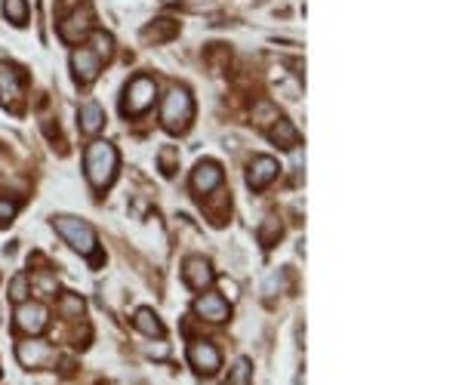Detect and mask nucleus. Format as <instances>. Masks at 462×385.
<instances>
[{
  "instance_id": "obj_1",
  "label": "nucleus",
  "mask_w": 462,
  "mask_h": 385,
  "mask_svg": "<svg viewBox=\"0 0 462 385\" xmlns=\"http://www.w3.org/2000/svg\"><path fill=\"white\" fill-rule=\"evenodd\" d=\"M114 173H118V151L108 142H92L87 148V176L92 182V188H108L114 182Z\"/></svg>"
},
{
  "instance_id": "obj_2",
  "label": "nucleus",
  "mask_w": 462,
  "mask_h": 385,
  "mask_svg": "<svg viewBox=\"0 0 462 385\" xmlns=\"http://www.w3.org/2000/svg\"><path fill=\"white\" fill-rule=\"evenodd\" d=\"M191 118H195V102H191V96L182 87L169 90L167 99H164V111H160L164 130H169V133H185Z\"/></svg>"
},
{
  "instance_id": "obj_3",
  "label": "nucleus",
  "mask_w": 462,
  "mask_h": 385,
  "mask_svg": "<svg viewBox=\"0 0 462 385\" xmlns=\"http://www.w3.org/2000/svg\"><path fill=\"white\" fill-rule=\"evenodd\" d=\"M52 225H56V231L71 244V250L80 253V256H90V253L96 250V231H92L90 222L74 219V216H56Z\"/></svg>"
},
{
  "instance_id": "obj_4",
  "label": "nucleus",
  "mask_w": 462,
  "mask_h": 385,
  "mask_svg": "<svg viewBox=\"0 0 462 385\" xmlns=\"http://www.w3.org/2000/svg\"><path fill=\"white\" fill-rule=\"evenodd\" d=\"M154 96H158V83L151 77H145V74L133 77L127 87V96H123V114H130V118L145 114L154 105Z\"/></svg>"
},
{
  "instance_id": "obj_5",
  "label": "nucleus",
  "mask_w": 462,
  "mask_h": 385,
  "mask_svg": "<svg viewBox=\"0 0 462 385\" xmlns=\"http://www.w3.org/2000/svg\"><path fill=\"white\" fill-rule=\"evenodd\" d=\"M90 28H92V13H90V6H87V4H83V6L77 4L74 10L59 22V37H62L65 43H80V37H87Z\"/></svg>"
},
{
  "instance_id": "obj_6",
  "label": "nucleus",
  "mask_w": 462,
  "mask_h": 385,
  "mask_svg": "<svg viewBox=\"0 0 462 385\" xmlns=\"http://www.w3.org/2000/svg\"><path fill=\"white\" fill-rule=\"evenodd\" d=\"M46 318H50V314H46V308L41 302H19V308H15V327L28 336L43 333Z\"/></svg>"
},
{
  "instance_id": "obj_7",
  "label": "nucleus",
  "mask_w": 462,
  "mask_h": 385,
  "mask_svg": "<svg viewBox=\"0 0 462 385\" xmlns=\"http://www.w3.org/2000/svg\"><path fill=\"white\" fill-rule=\"evenodd\" d=\"M188 360H191V367H195L200 376H213L216 370L222 367L219 349H216L213 342H195L188 349Z\"/></svg>"
},
{
  "instance_id": "obj_8",
  "label": "nucleus",
  "mask_w": 462,
  "mask_h": 385,
  "mask_svg": "<svg viewBox=\"0 0 462 385\" xmlns=\"http://www.w3.org/2000/svg\"><path fill=\"white\" fill-rule=\"evenodd\" d=\"M277 173H281V167H277L274 158H268V154H262V158H253L250 169H246V185H250L253 191H259V188H265L268 182H274Z\"/></svg>"
},
{
  "instance_id": "obj_9",
  "label": "nucleus",
  "mask_w": 462,
  "mask_h": 385,
  "mask_svg": "<svg viewBox=\"0 0 462 385\" xmlns=\"http://www.w3.org/2000/svg\"><path fill=\"white\" fill-rule=\"evenodd\" d=\"M182 277L191 290H206L213 284V268L204 256H188L185 259V268H182Z\"/></svg>"
},
{
  "instance_id": "obj_10",
  "label": "nucleus",
  "mask_w": 462,
  "mask_h": 385,
  "mask_svg": "<svg viewBox=\"0 0 462 385\" xmlns=\"http://www.w3.org/2000/svg\"><path fill=\"white\" fill-rule=\"evenodd\" d=\"M222 185V167L213 164V160H200L195 167V176H191V188L197 191V195H210Z\"/></svg>"
},
{
  "instance_id": "obj_11",
  "label": "nucleus",
  "mask_w": 462,
  "mask_h": 385,
  "mask_svg": "<svg viewBox=\"0 0 462 385\" xmlns=\"http://www.w3.org/2000/svg\"><path fill=\"white\" fill-rule=\"evenodd\" d=\"M71 68H74V80L77 83H92L99 77V68H102V59L96 56L92 50H77L71 56Z\"/></svg>"
},
{
  "instance_id": "obj_12",
  "label": "nucleus",
  "mask_w": 462,
  "mask_h": 385,
  "mask_svg": "<svg viewBox=\"0 0 462 385\" xmlns=\"http://www.w3.org/2000/svg\"><path fill=\"white\" fill-rule=\"evenodd\" d=\"M195 312L204 321L219 323V321L228 318V302H225V296H219V293H204V296L195 302Z\"/></svg>"
},
{
  "instance_id": "obj_13",
  "label": "nucleus",
  "mask_w": 462,
  "mask_h": 385,
  "mask_svg": "<svg viewBox=\"0 0 462 385\" xmlns=\"http://www.w3.org/2000/svg\"><path fill=\"white\" fill-rule=\"evenodd\" d=\"M15 358H19L22 367H43L46 360L52 358V349L46 342H19V349H15Z\"/></svg>"
},
{
  "instance_id": "obj_14",
  "label": "nucleus",
  "mask_w": 462,
  "mask_h": 385,
  "mask_svg": "<svg viewBox=\"0 0 462 385\" xmlns=\"http://www.w3.org/2000/svg\"><path fill=\"white\" fill-rule=\"evenodd\" d=\"M77 123H80L83 133L92 136L105 127V111L96 102H87V105H80V111H77Z\"/></svg>"
},
{
  "instance_id": "obj_15",
  "label": "nucleus",
  "mask_w": 462,
  "mask_h": 385,
  "mask_svg": "<svg viewBox=\"0 0 462 385\" xmlns=\"http://www.w3.org/2000/svg\"><path fill=\"white\" fill-rule=\"evenodd\" d=\"M22 92V77L13 65H0V99H15Z\"/></svg>"
},
{
  "instance_id": "obj_16",
  "label": "nucleus",
  "mask_w": 462,
  "mask_h": 385,
  "mask_svg": "<svg viewBox=\"0 0 462 385\" xmlns=\"http://www.w3.org/2000/svg\"><path fill=\"white\" fill-rule=\"evenodd\" d=\"M133 327L145 336H164V323L158 321V314H154L151 308H139L136 318H133Z\"/></svg>"
},
{
  "instance_id": "obj_17",
  "label": "nucleus",
  "mask_w": 462,
  "mask_h": 385,
  "mask_svg": "<svg viewBox=\"0 0 462 385\" xmlns=\"http://www.w3.org/2000/svg\"><path fill=\"white\" fill-rule=\"evenodd\" d=\"M272 142H277L281 148H293V145L299 142L296 127H293L290 120H281V118H277V120H274V127H272Z\"/></svg>"
},
{
  "instance_id": "obj_18",
  "label": "nucleus",
  "mask_w": 462,
  "mask_h": 385,
  "mask_svg": "<svg viewBox=\"0 0 462 385\" xmlns=\"http://www.w3.org/2000/svg\"><path fill=\"white\" fill-rule=\"evenodd\" d=\"M176 22H169V19H160V25H148L142 31V37L145 41H154V43H160V41H169V37L176 34Z\"/></svg>"
},
{
  "instance_id": "obj_19",
  "label": "nucleus",
  "mask_w": 462,
  "mask_h": 385,
  "mask_svg": "<svg viewBox=\"0 0 462 385\" xmlns=\"http://www.w3.org/2000/svg\"><path fill=\"white\" fill-rule=\"evenodd\" d=\"M4 15L13 25H25L28 22V0H4Z\"/></svg>"
},
{
  "instance_id": "obj_20",
  "label": "nucleus",
  "mask_w": 462,
  "mask_h": 385,
  "mask_svg": "<svg viewBox=\"0 0 462 385\" xmlns=\"http://www.w3.org/2000/svg\"><path fill=\"white\" fill-rule=\"evenodd\" d=\"M277 237H281V222H277L274 216H268V219L262 222V228H259V241H262V246H272Z\"/></svg>"
},
{
  "instance_id": "obj_21",
  "label": "nucleus",
  "mask_w": 462,
  "mask_h": 385,
  "mask_svg": "<svg viewBox=\"0 0 462 385\" xmlns=\"http://www.w3.org/2000/svg\"><path fill=\"white\" fill-rule=\"evenodd\" d=\"M59 312L65 314V318H80V314H83V299L68 293V296L59 299Z\"/></svg>"
},
{
  "instance_id": "obj_22",
  "label": "nucleus",
  "mask_w": 462,
  "mask_h": 385,
  "mask_svg": "<svg viewBox=\"0 0 462 385\" xmlns=\"http://www.w3.org/2000/svg\"><path fill=\"white\" fill-rule=\"evenodd\" d=\"M246 382H250V360H237L225 385H246Z\"/></svg>"
},
{
  "instance_id": "obj_23",
  "label": "nucleus",
  "mask_w": 462,
  "mask_h": 385,
  "mask_svg": "<svg viewBox=\"0 0 462 385\" xmlns=\"http://www.w3.org/2000/svg\"><path fill=\"white\" fill-rule=\"evenodd\" d=\"M10 296H13V302H25V299H28V277L25 274H15L13 277Z\"/></svg>"
},
{
  "instance_id": "obj_24",
  "label": "nucleus",
  "mask_w": 462,
  "mask_h": 385,
  "mask_svg": "<svg viewBox=\"0 0 462 385\" xmlns=\"http://www.w3.org/2000/svg\"><path fill=\"white\" fill-rule=\"evenodd\" d=\"M176 160H179V151H176V148H164V151H160V169H164V176H173L176 173Z\"/></svg>"
},
{
  "instance_id": "obj_25",
  "label": "nucleus",
  "mask_w": 462,
  "mask_h": 385,
  "mask_svg": "<svg viewBox=\"0 0 462 385\" xmlns=\"http://www.w3.org/2000/svg\"><path fill=\"white\" fill-rule=\"evenodd\" d=\"M256 123H262V127H265V123H274L277 120V111H274V108L272 105H268V102H259L256 105Z\"/></svg>"
},
{
  "instance_id": "obj_26",
  "label": "nucleus",
  "mask_w": 462,
  "mask_h": 385,
  "mask_svg": "<svg viewBox=\"0 0 462 385\" xmlns=\"http://www.w3.org/2000/svg\"><path fill=\"white\" fill-rule=\"evenodd\" d=\"M13 216H15V204L13 200H6V197H0V228L10 225Z\"/></svg>"
},
{
  "instance_id": "obj_27",
  "label": "nucleus",
  "mask_w": 462,
  "mask_h": 385,
  "mask_svg": "<svg viewBox=\"0 0 462 385\" xmlns=\"http://www.w3.org/2000/svg\"><path fill=\"white\" fill-rule=\"evenodd\" d=\"M92 41H96V56H99V59H102V56H111V37H108V34H96Z\"/></svg>"
},
{
  "instance_id": "obj_28",
  "label": "nucleus",
  "mask_w": 462,
  "mask_h": 385,
  "mask_svg": "<svg viewBox=\"0 0 462 385\" xmlns=\"http://www.w3.org/2000/svg\"><path fill=\"white\" fill-rule=\"evenodd\" d=\"M274 287H277V290L284 287V274H281V272H274V274L265 281V293H268V296H274Z\"/></svg>"
},
{
  "instance_id": "obj_29",
  "label": "nucleus",
  "mask_w": 462,
  "mask_h": 385,
  "mask_svg": "<svg viewBox=\"0 0 462 385\" xmlns=\"http://www.w3.org/2000/svg\"><path fill=\"white\" fill-rule=\"evenodd\" d=\"M222 293H228V299L234 302V299H237V284L234 281H222Z\"/></svg>"
}]
</instances>
